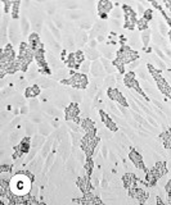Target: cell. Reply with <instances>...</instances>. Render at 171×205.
<instances>
[{
    "label": "cell",
    "instance_id": "1",
    "mask_svg": "<svg viewBox=\"0 0 171 205\" xmlns=\"http://www.w3.org/2000/svg\"><path fill=\"white\" fill-rule=\"evenodd\" d=\"M129 159L131 160V163L134 164L135 168H138L139 170H145V162L143 158V154H141L139 150H136L135 147H130L129 151Z\"/></svg>",
    "mask_w": 171,
    "mask_h": 205
},
{
    "label": "cell",
    "instance_id": "2",
    "mask_svg": "<svg viewBox=\"0 0 171 205\" xmlns=\"http://www.w3.org/2000/svg\"><path fill=\"white\" fill-rule=\"evenodd\" d=\"M107 95L110 100L115 101L116 104L118 105H124V106H129V101L127 99L125 98V95L121 92V90L117 89V87H111L107 90Z\"/></svg>",
    "mask_w": 171,
    "mask_h": 205
},
{
    "label": "cell",
    "instance_id": "3",
    "mask_svg": "<svg viewBox=\"0 0 171 205\" xmlns=\"http://www.w3.org/2000/svg\"><path fill=\"white\" fill-rule=\"evenodd\" d=\"M99 118L102 119V122H103L104 126H106L107 128H110L112 132H117V131H118L120 127L116 124V122L113 121L112 116H111V114H108L106 110H103V109H100V110H99Z\"/></svg>",
    "mask_w": 171,
    "mask_h": 205
},
{
    "label": "cell",
    "instance_id": "4",
    "mask_svg": "<svg viewBox=\"0 0 171 205\" xmlns=\"http://www.w3.org/2000/svg\"><path fill=\"white\" fill-rule=\"evenodd\" d=\"M81 113V109L79 108L77 102H71L66 109H65V118L66 121H73L75 118H77Z\"/></svg>",
    "mask_w": 171,
    "mask_h": 205
},
{
    "label": "cell",
    "instance_id": "5",
    "mask_svg": "<svg viewBox=\"0 0 171 205\" xmlns=\"http://www.w3.org/2000/svg\"><path fill=\"white\" fill-rule=\"evenodd\" d=\"M98 10H99V14H100V18L102 19H106L107 18V14L111 13L113 10V4L111 0H99L98 3Z\"/></svg>",
    "mask_w": 171,
    "mask_h": 205
},
{
    "label": "cell",
    "instance_id": "6",
    "mask_svg": "<svg viewBox=\"0 0 171 205\" xmlns=\"http://www.w3.org/2000/svg\"><path fill=\"white\" fill-rule=\"evenodd\" d=\"M90 73L93 75V77L95 78H104L106 77V69L102 62L98 60H93L92 63V68H90Z\"/></svg>",
    "mask_w": 171,
    "mask_h": 205
},
{
    "label": "cell",
    "instance_id": "7",
    "mask_svg": "<svg viewBox=\"0 0 171 205\" xmlns=\"http://www.w3.org/2000/svg\"><path fill=\"white\" fill-rule=\"evenodd\" d=\"M151 170L157 176L159 180H161L163 176H166L167 172H169L167 166H166V162H161V160H158V162H156L155 164H153V167L151 168Z\"/></svg>",
    "mask_w": 171,
    "mask_h": 205
},
{
    "label": "cell",
    "instance_id": "8",
    "mask_svg": "<svg viewBox=\"0 0 171 205\" xmlns=\"http://www.w3.org/2000/svg\"><path fill=\"white\" fill-rule=\"evenodd\" d=\"M43 108H44V112L53 118H61L65 116V113H62V109L57 106L55 104H47L45 102V105Z\"/></svg>",
    "mask_w": 171,
    "mask_h": 205
},
{
    "label": "cell",
    "instance_id": "9",
    "mask_svg": "<svg viewBox=\"0 0 171 205\" xmlns=\"http://www.w3.org/2000/svg\"><path fill=\"white\" fill-rule=\"evenodd\" d=\"M40 94H41V87H40L37 83H33L25 90V98H27V99L37 98V96H40Z\"/></svg>",
    "mask_w": 171,
    "mask_h": 205
},
{
    "label": "cell",
    "instance_id": "10",
    "mask_svg": "<svg viewBox=\"0 0 171 205\" xmlns=\"http://www.w3.org/2000/svg\"><path fill=\"white\" fill-rule=\"evenodd\" d=\"M36 83L41 89H44V90H50V89H54L55 87V83H54L53 79H50V78L45 77V76H41V77L39 76L37 79H36Z\"/></svg>",
    "mask_w": 171,
    "mask_h": 205
},
{
    "label": "cell",
    "instance_id": "11",
    "mask_svg": "<svg viewBox=\"0 0 171 205\" xmlns=\"http://www.w3.org/2000/svg\"><path fill=\"white\" fill-rule=\"evenodd\" d=\"M53 126L50 123H47V122H41L40 124H37V132L40 135L45 136V137H49L50 135L53 133Z\"/></svg>",
    "mask_w": 171,
    "mask_h": 205
},
{
    "label": "cell",
    "instance_id": "12",
    "mask_svg": "<svg viewBox=\"0 0 171 205\" xmlns=\"http://www.w3.org/2000/svg\"><path fill=\"white\" fill-rule=\"evenodd\" d=\"M45 141H47V137L43 135H40L39 132L36 135L32 136V140H31V145L33 149H37V150H41V147L44 146Z\"/></svg>",
    "mask_w": 171,
    "mask_h": 205
},
{
    "label": "cell",
    "instance_id": "13",
    "mask_svg": "<svg viewBox=\"0 0 171 205\" xmlns=\"http://www.w3.org/2000/svg\"><path fill=\"white\" fill-rule=\"evenodd\" d=\"M39 72H40V68L36 64H30V67L26 71V78L28 81H36L39 77Z\"/></svg>",
    "mask_w": 171,
    "mask_h": 205
},
{
    "label": "cell",
    "instance_id": "14",
    "mask_svg": "<svg viewBox=\"0 0 171 205\" xmlns=\"http://www.w3.org/2000/svg\"><path fill=\"white\" fill-rule=\"evenodd\" d=\"M9 144L10 145H13V146H16V145H18L19 142H21V140L25 137L23 135H22V132L21 131H18V129H13L12 132L9 133Z\"/></svg>",
    "mask_w": 171,
    "mask_h": 205
},
{
    "label": "cell",
    "instance_id": "15",
    "mask_svg": "<svg viewBox=\"0 0 171 205\" xmlns=\"http://www.w3.org/2000/svg\"><path fill=\"white\" fill-rule=\"evenodd\" d=\"M54 145V139H48L47 141H45V144L44 146L41 147V150H40V155L44 156V158H47L50 153H52V147Z\"/></svg>",
    "mask_w": 171,
    "mask_h": 205
},
{
    "label": "cell",
    "instance_id": "16",
    "mask_svg": "<svg viewBox=\"0 0 171 205\" xmlns=\"http://www.w3.org/2000/svg\"><path fill=\"white\" fill-rule=\"evenodd\" d=\"M88 39H89V35L86 33V31H84V30H82V28L76 32L75 41H76V45H77V46H82V45L88 41Z\"/></svg>",
    "mask_w": 171,
    "mask_h": 205
},
{
    "label": "cell",
    "instance_id": "17",
    "mask_svg": "<svg viewBox=\"0 0 171 205\" xmlns=\"http://www.w3.org/2000/svg\"><path fill=\"white\" fill-rule=\"evenodd\" d=\"M37 133V124L33 123L31 121H27L26 124H25V135L26 136H33Z\"/></svg>",
    "mask_w": 171,
    "mask_h": 205
},
{
    "label": "cell",
    "instance_id": "18",
    "mask_svg": "<svg viewBox=\"0 0 171 205\" xmlns=\"http://www.w3.org/2000/svg\"><path fill=\"white\" fill-rule=\"evenodd\" d=\"M100 53L103 54L104 58H108V59H113V56H115V48L112 46V45H103V46H100Z\"/></svg>",
    "mask_w": 171,
    "mask_h": 205
},
{
    "label": "cell",
    "instance_id": "19",
    "mask_svg": "<svg viewBox=\"0 0 171 205\" xmlns=\"http://www.w3.org/2000/svg\"><path fill=\"white\" fill-rule=\"evenodd\" d=\"M70 98H71L72 102H77V104H80V102L84 100L82 92H80V89H75V87H72L70 90Z\"/></svg>",
    "mask_w": 171,
    "mask_h": 205
},
{
    "label": "cell",
    "instance_id": "20",
    "mask_svg": "<svg viewBox=\"0 0 171 205\" xmlns=\"http://www.w3.org/2000/svg\"><path fill=\"white\" fill-rule=\"evenodd\" d=\"M55 154H54V151H52L49 154V155L45 158V162H44V172L47 173L48 170H50V168L53 167V164H54V162H55Z\"/></svg>",
    "mask_w": 171,
    "mask_h": 205
},
{
    "label": "cell",
    "instance_id": "21",
    "mask_svg": "<svg viewBox=\"0 0 171 205\" xmlns=\"http://www.w3.org/2000/svg\"><path fill=\"white\" fill-rule=\"evenodd\" d=\"M116 76L115 75H108L103 78V87L104 89H111V87H116Z\"/></svg>",
    "mask_w": 171,
    "mask_h": 205
},
{
    "label": "cell",
    "instance_id": "22",
    "mask_svg": "<svg viewBox=\"0 0 171 205\" xmlns=\"http://www.w3.org/2000/svg\"><path fill=\"white\" fill-rule=\"evenodd\" d=\"M127 41H130V46H131V48L138 49L140 46L141 39H140V36L138 35V33L131 32V33H130V36H129V39H127Z\"/></svg>",
    "mask_w": 171,
    "mask_h": 205
},
{
    "label": "cell",
    "instance_id": "23",
    "mask_svg": "<svg viewBox=\"0 0 171 205\" xmlns=\"http://www.w3.org/2000/svg\"><path fill=\"white\" fill-rule=\"evenodd\" d=\"M99 53H98V50H96V48H90L88 46L86 49H85V56H88V59L89 60H96L99 58Z\"/></svg>",
    "mask_w": 171,
    "mask_h": 205
},
{
    "label": "cell",
    "instance_id": "24",
    "mask_svg": "<svg viewBox=\"0 0 171 205\" xmlns=\"http://www.w3.org/2000/svg\"><path fill=\"white\" fill-rule=\"evenodd\" d=\"M140 39H141V42H143V46H144V49H147L148 48V45H149V41H151V39H152V33H151V31L148 30H144V31H141V33H140Z\"/></svg>",
    "mask_w": 171,
    "mask_h": 205
},
{
    "label": "cell",
    "instance_id": "25",
    "mask_svg": "<svg viewBox=\"0 0 171 205\" xmlns=\"http://www.w3.org/2000/svg\"><path fill=\"white\" fill-rule=\"evenodd\" d=\"M28 118H30V121L36 123V124H40L41 122H44L43 119V114H41V110H37V112H30V114H28Z\"/></svg>",
    "mask_w": 171,
    "mask_h": 205
},
{
    "label": "cell",
    "instance_id": "26",
    "mask_svg": "<svg viewBox=\"0 0 171 205\" xmlns=\"http://www.w3.org/2000/svg\"><path fill=\"white\" fill-rule=\"evenodd\" d=\"M63 45L67 51H73V49H75V37H72L71 35H67L65 37Z\"/></svg>",
    "mask_w": 171,
    "mask_h": 205
},
{
    "label": "cell",
    "instance_id": "27",
    "mask_svg": "<svg viewBox=\"0 0 171 205\" xmlns=\"http://www.w3.org/2000/svg\"><path fill=\"white\" fill-rule=\"evenodd\" d=\"M48 27H49L50 32L53 33V36H54L57 40H58V41H61V40H62V33L59 32L61 28H58V27H57V26L53 23V22H49V21H48Z\"/></svg>",
    "mask_w": 171,
    "mask_h": 205
},
{
    "label": "cell",
    "instance_id": "28",
    "mask_svg": "<svg viewBox=\"0 0 171 205\" xmlns=\"http://www.w3.org/2000/svg\"><path fill=\"white\" fill-rule=\"evenodd\" d=\"M21 31H22V33H23V35L26 36L27 35V33H28V31H30V28L32 27L31 26V22L30 21H27V18H26V17L23 15V17H22V19H21Z\"/></svg>",
    "mask_w": 171,
    "mask_h": 205
},
{
    "label": "cell",
    "instance_id": "29",
    "mask_svg": "<svg viewBox=\"0 0 171 205\" xmlns=\"http://www.w3.org/2000/svg\"><path fill=\"white\" fill-rule=\"evenodd\" d=\"M40 101L37 98H32L30 99V102H28V106H30L31 112H37V110H41V104H40Z\"/></svg>",
    "mask_w": 171,
    "mask_h": 205
},
{
    "label": "cell",
    "instance_id": "30",
    "mask_svg": "<svg viewBox=\"0 0 171 205\" xmlns=\"http://www.w3.org/2000/svg\"><path fill=\"white\" fill-rule=\"evenodd\" d=\"M158 30H159V33H161L162 36H166V35L170 33L169 26H167V23H165V22H159L158 23Z\"/></svg>",
    "mask_w": 171,
    "mask_h": 205
},
{
    "label": "cell",
    "instance_id": "31",
    "mask_svg": "<svg viewBox=\"0 0 171 205\" xmlns=\"http://www.w3.org/2000/svg\"><path fill=\"white\" fill-rule=\"evenodd\" d=\"M90 68H92V63H90L89 60H84L81 64H80V71L81 73H85L86 75L88 72H90Z\"/></svg>",
    "mask_w": 171,
    "mask_h": 205
},
{
    "label": "cell",
    "instance_id": "32",
    "mask_svg": "<svg viewBox=\"0 0 171 205\" xmlns=\"http://www.w3.org/2000/svg\"><path fill=\"white\" fill-rule=\"evenodd\" d=\"M122 14H124V12L121 9H118V8H113V10L111 12V15H112L113 19H121Z\"/></svg>",
    "mask_w": 171,
    "mask_h": 205
},
{
    "label": "cell",
    "instance_id": "33",
    "mask_svg": "<svg viewBox=\"0 0 171 205\" xmlns=\"http://www.w3.org/2000/svg\"><path fill=\"white\" fill-rule=\"evenodd\" d=\"M47 12H48V14H55V12H57V5H55L54 2H49V3L47 4Z\"/></svg>",
    "mask_w": 171,
    "mask_h": 205
},
{
    "label": "cell",
    "instance_id": "34",
    "mask_svg": "<svg viewBox=\"0 0 171 205\" xmlns=\"http://www.w3.org/2000/svg\"><path fill=\"white\" fill-rule=\"evenodd\" d=\"M116 150H110V153H108V159L112 162V163H115L116 166L118 164V160H117V155H116Z\"/></svg>",
    "mask_w": 171,
    "mask_h": 205
},
{
    "label": "cell",
    "instance_id": "35",
    "mask_svg": "<svg viewBox=\"0 0 171 205\" xmlns=\"http://www.w3.org/2000/svg\"><path fill=\"white\" fill-rule=\"evenodd\" d=\"M111 27L113 28V31L115 30H118V28H121V22H120V19H111Z\"/></svg>",
    "mask_w": 171,
    "mask_h": 205
},
{
    "label": "cell",
    "instance_id": "36",
    "mask_svg": "<svg viewBox=\"0 0 171 205\" xmlns=\"http://www.w3.org/2000/svg\"><path fill=\"white\" fill-rule=\"evenodd\" d=\"M108 153H110V149H108V146L106 144H103L100 147V154L103 155L104 159H108Z\"/></svg>",
    "mask_w": 171,
    "mask_h": 205
},
{
    "label": "cell",
    "instance_id": "37",
    "mask_svg": "<svg viewBox=\"0 0 171 205\" xmlns=\"http://www.w3.org/2000/svg\"><path fill=\"white\" fill-rule=\"evenodd\" d=\"M147 121H148V122H149V123L152 124V126H153V127H157V128H158V126H159V124H158V122H157V119H156L155 117H153V116H151V114H148V117H147Z\"/></svg>",
    "mask_w": 171,
    "mask_h": 205
},
{
    "label": "cell",
    "instance_id": "38",
    "mask_svg": "<svg viewBox=\"0 0 171 205\" xmlns=\"http://www.w3.org/2000/svg\"><path fill=\"white\" fill-rule=\"evenodd\" d=\"M138 67H139V59H135V60H133V62H130L129 63V71H134Z\"/></svg>",
    "mask_w": 171,
    "mask_h": 205
},
{
    "label": "cell",
    "instance_id": "39",
    "mask_svg": "<svg viewBox=\"0 0 171 205\" xmlns=\"http://www.w3.org/2000/svg\"><path fill=\"white\" fill-rule=\"evenodd\" d=\"M144 18L149 22V21H152V17H153V13H152V9H147L145 10V13H144Z\"/></svg>",
    "mask_w": 171,
    "mask_h": 205
},
{
    "label": "cell",
    "instance_id": "40",
    "mask_svg": "<svg viewBox=\"0 0 171 205\" xmlns=\"http://www.w3.org/2000/svg\"><path fill=\"white\" fill-rule=\"evenodd\" d=\"M145 10H147V9H144V7H143V5H141V4H138V13H139L141 17L144 15Z\"/></svg>",
    "mask_w": 171,
    "mask_h": 205
},
{
    "label": "cell",
    "instance_id": "41",
    "mask_svg": "<svg viewBox=\"0 0 171 205\" xmlns=\"http://www.w3.org/2000/svg\"><path fill=\"white\" fill-rule=\"evenodd\" d=\"M89 46H90V48H96V40H95V39H90Z\"/></svg>",
    "mask_w": 171,
    "mask_h": 205
},
{
    "label": "cell",
    "instance_id": "42",
    "mask_svg": "<svg viewBox=\"0 0 171 205\" xmlns=\"http://www.w3.org/2000/svg\"><path fill=\"white\" fill-rule=\"evenodd\" d=\"M88 2H89V3H90V4H92V3H93V2H94V0H88Z\"/></svg>",
    "mask_w": 171,
    "mask_h": 205
}]
</instances>
